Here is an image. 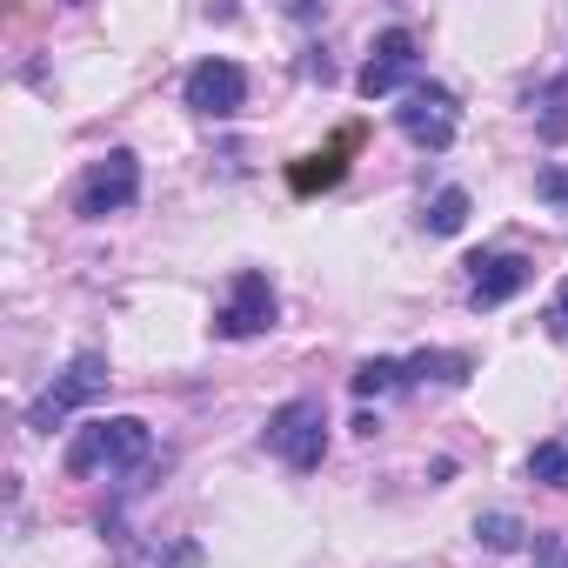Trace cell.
<instances>
[{"label":"cell","instance_id":"obj_12","mask_svg":"<svg viewBox=\"0 0 568 568\" xmlns=\"http://www.w3.org/2000/svg\"><path fill=\"white\" fill-rule=\"evenodd\" d=\"M528 521L521 515H508V508H495V515H475V541L488 548V555H515V548H528Z\"/></svg>","mask_w":568,"mask_h":568},{"label":"cell","instance_id":"obj_18","mask_svg":"<svg viewBox=\"0 0 568 568\" xmlns=\"http://www.w3.org/2000/svg\"><path fill=\"white\" fill-rule=\"evenodd\" d=\"M548 335H568V281L555 288V308H548Z\"/></svg>","mask_w":568,"mask_h":568},{"label":"cell","instance_id":"obj_14","mask_svg":"<svg viewBox=\"0 0 568 568\" xmlns=\"http://www.w3.org/2000/svg\"><path fill=\"white\" fill-rule=\"evenodd\" d=\"M402 382H408V368L388 362V355H375V362L355 368V395H362V402H368V395H388V388H402Z\"/></svg>","mask_w":568,"mask_h":568},{"label":"cell","instance_id":"obj_11","mask_svg":"<svg viewBox=\"0 0 568 568\" xmlns=\"http://www.w3.org/2000/svg\"><path fill=\"white\" fill-rule=\"evenodd\" d=\"M348 148H355V134H342L328 154H308V161L288 174V181H295V194H322V187H335V181L348 174Z\"/></svg>","mask_w":568,"mask_h":568},{"label":"cell","instance_id":"obj_7","mask_svg":"<svg viewBox=\"0 0 568 568\" xmlns=\"http://www.w3.org/2000/svg\"><path fill=\"white\" fill-rule=\"evenodd\" d=\"M181 101H187L194 114H207V121L241 114V108H247V74H241V61H227V54L194 61L187 81H181Z\"/></svg>","mask_w":568,"mask_h":568},{"label":"cell","instance_id":"obj_10","mask_svg":"<svg viewBox=\"0 0 568 568\" xmlns=\"http://www.w3.org/2000/svg\"><path fill=\"white\" fill-rule=\"evenodd\" d=\"M402 368H408V382H442V388H462V382L475 375V355H462V348H422V355H408Z\"/></svg>","mask_w":568,"mask_h":568},{"label":"cell","instance_id":"obj_17","mask_svg":"<svg viewBox=\"0 0 568 568\" xmlns=\"http://www.w3.org/2000/svg\"><path fill=\"white\" fill-rule=\"evenodd\" d=\"M535 555H541V568H568V548L555 535H535Z\"/></svg>","mask_w":568,"mask_h":568},{"label":"cell","instance_id":"obj_4","mask_svg":"<svg viewBox=\"0 0 568 568\" xmlns=\"http://www.w3.org/2000/svg\"><path fill=\"white\" fill-rule=\"evenodd\" d=\"M134 201H141V161H134L128 148H108V154L88 168L81 194H74L81 221H108V214H128Z\"/></svg>","mask_w":568,"mask_h":568},{"label":"cell","instance_id":"obj_9","mask_svg":"<svg viewBox=\"0 0 568 568\" xmlns=\"http://www.w3.org/2000/svg\"><path fill=\"white\" fill-rule=\"evenodd\" d=\"M528 281H535V261H528V254H468V302H475V308L515 302Z\"/></svg>","mask_w":568,"mask_h":568},{"label":"cell","instance_id":"obj_1","mask_svg":"<svg viewBox=\"0 0 568 568\" xmlns=\"http://www.w3.org/2000/svg\"><path fill=\"white\" fill-rule=\"evenodd\" d=\"M154 455V428L141 422V415H108V422H88V428H74V442H68V455H61V468L68 475H128V468H141Z\"/></svg>","mask_w":568,"mask_h":568},{"label":"cell","instance_id":"obj_5","mask_svg":"<svg viewBox=\"0 0 568 568\" xmlns=\"http://www.w3.org/2000/svg\"><path fill=\"white\" fill-rule=\"evenodd\" d=\"M274 315H281L274 281H267L261 267H241L234 288H227V302H221V315H214V335H221V342H254V335L274 328Z\"/></svg>","mask_w":568,"mask_h":568},{"label":"cell","instance_id":"obj_6","mask_svg":"<svg viewBox=\"0 0 568 568\" xmlns=\"http://www.w3.org/2000/svg\"><path fill=\"white\" fill-rule=\"evenodd\" d=\"M395 121H402V134H408L415 148L448 154V148H455V128H462V108H455V94H448L442 81H415L408 101L395 108Z\"/></svg>","mask_w":568,"mask_h":568},{"label":"cell","instance_id":"obj_13","mask_svg":"<svg viewBox=\"0 0 568 568\" xmlns=\"http://www.w3.org/2000/svg\"><path fill=\"white\" fill-rule=\"evenodd\" d=\"M422 221H428V234H462V221H468V187H435V201L422 207Z\"/></svg>","mask_w":568,"mask_h":568},{"label":"cell","instance_id":"obj_2","mask_svg":"<svg viewBox=\"0 0 568 568\" xmlns=\"http://www.w3.org/2000/svg\"><path fill=\"white\" fill-rule=\"evenodd\" d=\"M108 382H114V368H108V355L101 348H81L41 395H34V408H28V428L34 435H54L74 408H88V402H101L108 395Z\"/></svg>","mask_w":568,"mask_h":568},{"label":"cell","instance_id":"obj_8","mask_svg":"<svg viewBox=\"0 0 568 568\" xmlns=\"http://www.w3.org/2000/svg\"><path fill=\"white\" fill-rule=\"evenodd\" d=\"M422 74V41L408 34V28H388V34H375V54H368V68L355 74V88H362V101H382V94H395L402 81H415Z\"/></svg>","mask_w":568,"mask_h":568},{"label":"cell","instance_id":"obj_3","mask_svg":"<svg viewBox=\"0 0 568 568\" xmlns=\"http://www.w3.org/2000/svg\"><path fill=\"white\" fill-rule=\"evenodd\" d=\"M261 442H267L281 462H288L295 475H308V468H322V455H328V408H322L315 395H295V402H281V408L267 415Z\"/></svg>","mask_w":568,"mask_h":568},{"label":"cell","instance_id":"obj_16","mask_svg":"<svg viewBox=\"0 0 568 568\" xmlns=\"http://www.w3.org/2000/svg\"><path fill=\"white\" fill-rule=\"evenodd\" d=\"M535 194H541L548 207H561V214H568V161H548V168L535 174Z\"/></svg>","mask_w":568,"mask_h":568},{"label":"cell","instance_id":"obj_15","mask_svg":"<svg viewBox=\"0 0 568 568\" xmlns=\"http://www.w3.org/2000/svg\"><path fill=\"white\" fill-rule=\"evenodd\" d=\"M528 475H535L541 488H568V435H561V442H541V448L528 455Z\"/></svg>","mask_w":568,"mask_h":568}]
</instances>
